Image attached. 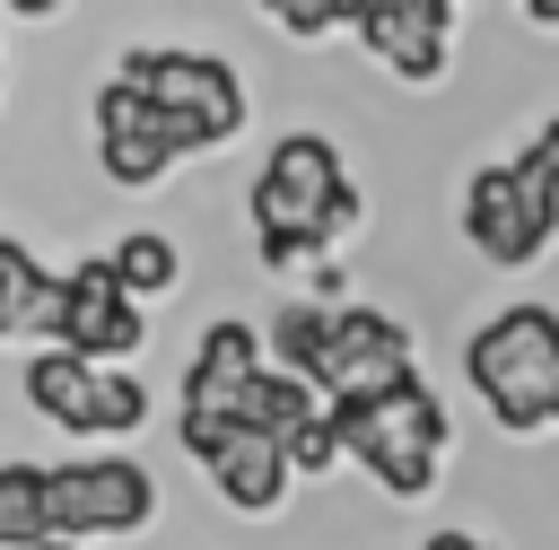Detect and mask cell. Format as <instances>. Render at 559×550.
<instances>
[{
    "label": "cell",
    "mask_w": 559,
    "mask_h": 550,
    "mask_svg": "<svg viewBox=\"0 0 559 550\" xmlns=\"http://www.w3.org/2000/svg\"><path fill=\"white\" fill-rule=\"evenodd\" d=\"M245 218H253L262 271H314V262H332L341 236H358L367 192L349 183V166L323 131H288V140H271L262 175L245 183Z\"/></svg>",
    "instance_id": "obj_1"
},
{
    "label": "cell",
    "mask_w": 559,
    "mask_h": 550,
    "mask_svg": "<svg viewBox=\"0 0 559 550\" xmlns=\"http://www.w3.org/2000/svg\"><path fill=\"white\" fill-rule=\"evenodd\" d=\"M323 428L341 437V463H358L384 498H428L437 471H445V445H454L445 402L419 384V367H402V375H384L367 393L323 402Z\"/></svg>",
    "instance_id": "obj_2"
},
{
    "label": "cell",
    "mask_w": 559,
    "mask_h": 550,
    "mask_svg": "<svg viewBox=\"0 0 559 550\" xmlns=\"http://www.w3.org/2000/svg\"><path fill=\"white\" fill-rule=\"evenodd\" d=\"M463 384L507 437L559 428V314L550 306H498L463 340Z\"/></svg>",
    "instance_id": "obj_3"
},
{
    "label": "cell",
    "mask_w": 559,
    "mask_h": 550,
    "mask_svg": "<svg viewBox=\"0 0 559 550\" xmlns=\"http://www.w3.org/2000/svg\"><path fill=\"white\" fill-rule=\"evenodd\" d=\"M114 70H122L131 87H148V105L175 122L183 157L227 148V140L245 131V113H253L245 70H236V61H218V52H192V44H131Z\"/></svg>",
    "instance_id": "obj_4"
},
{
    "label": "cell",
    "mask_w": 559,
    "mask_h": 550,
    "mask_svg": "<svg viewBox=\"0 0 559 550\" xmlns=\"http://www.w3.org/2000/svg\"><path fill=\"white\" fill-rule=\"evenodd\" d=\"M35 498H44V541H122L157 515V480L131 454H70V463H35Z\"/></svg>",
    "instance_id": "obj_5"
},
{
    "label": "cell",
    "mask_w": 559,
    "mask_h": 550,
    "mask_svg": "<svg viewBox=\"0 0 559 550\" xmlns=\"http://www.w3.org/2000/svg\"><path fill=\"white\" fill-rule=\"evenodd\" d=\"M17 393L35 419H52L61 437H140L148 428V384L131 367H87L70 349H26Z\"/></svg>",
    "instance_id": "obj_6"
},
{
    "label": "cell",
    "mask_w": 559,
    "mask_h": 550,
    "mask_svg": "<svg viewBox=\"0 0 559 550\" xmlns=\"http://www.w3.org/2000/svg\"><path fill=\"white\" fill-rule=\"evenodd\" d=\"M463 236L480 244V262L524 271L559 244V183H542L524 157L515 166H480L463 183Z\"/></svg>",
    "instance_id": "obj_7"
},
{
    "label": "cell",
    "mask_w": 559,
    "mask_h": 550,
    "mask_svg": "<svg viewBox=\"0 0 559 550\" xmlns=\"http://www.w3.org/2000/svg\"><path fill=\"white\" fill-rule=\"evenodd\" d=\"M140 340H148V314L114 288L105 253L70 262V271H61V314H52V340H44V349H70V358H87V367H131Z\"/></svg>",
    "instance_id": "obj_8"
},
{
    "label": "cell",
    "mask_w": 559,
    "mask_h": 550,
    "mask_svg": "<svg viewBox=\"0 0 559 550\" xmlns=\"http://www.w3.org/2000/svg\"><path fill=\"white\" fill-rule=\"evenodd\" d=\"M96 166H105V183H122V192H148V183H166L175 166H183V140H175V122L148 105V87H131L122 70L96 87Z\"/></svg>",
    "instance_id": "obj_9"
},
{
    "label": "cell",
    "mask_w": 559,
    "mask_h": 550,
    "mask_svg": "<svg viewBox=\"0 0 559 550\" xmlns=\"http://www.w3.org/2000/svg\"><path fill=\"white\" fill-rule=\"evenodd\" d=\"M349 26H358V44H367L393 79H411V87L445 79V61H454V0H367Z\"/></svg>",
    "instance_id": "obj_10"
},
{
    "label": "cell",
    "mask_w": 559,
    "mask_h": 550,
    "mask_svg": "<svg viewBox=\"0 0 559 550\" xmlns=\"http://www.w3.org/2000/svg\"><path fill=\"white\" fill-rule=\"evenodd\" d=\"M411 367V332L402 314L384 306H332V349H323V375H314V402H341V393H367L384 375Z\"/></svg>",
    "instance_id": "obj_11"
},
{
    "label": "cell",
    "mask_w": 559,
    "mask_h": 550,
    "mask_svg": "<svg viewBox=\"0 0 559 550\" xmlns=\"http://www.w3.org/2000/svg\"><path fill=\"white\" fill-rule=\"evenodd\" d=\"M52 314H61V271H44L17 236H0V340H52Z\"/></svg>",
    "instance_id": "obj_12"
},
{
    "label": "cell",
    "mask_w": 559,
    "mask_h": 550,
    "mask_svg": "<svg viewBox=\"0 0 559 550\" xmlns=\"http://www.w3.org/2000/svg\"><path fill=\"white\" fill-rule=\"evenodd\" d=\"M210 480H218V498H227L236 515H280V498H288V454L262 445V437H236V445L210 463Z\"/></svg>",
    "instance_id": "obj_13"
},
{
    "label": "cell",
    "mask_w": 559,
    "mask_h": 550,
    "mask_svg": "<svg viewBox=\"0 0 559 550\" xmlns=\"http://www.w3.org/2000/svg\"><path fill=\"white\" fill-rule=\"evenodd\" d=\"M105 271H114V288H122L131 306H148V297H166V288L183 279V253H175L166 227H122V236L105 244Z\"/></svg>",
    "instance_id": "obj_14"
},
{
    "label": "cell",
    "mask_w": 559,
    "mask_h": 550,
    "mask_svg": "<svg viewBox=\"0 0 559 550\" xmlns=\"http://www.w3.org/2000/svg\"><path fill=\"white\" fill-rule=\"evenodd\" d=\"M262 349L280 358V375H297V384L314 393V375H323V349H332V306H314V297L280 306V323H271V340H262Z\"/></svg>",
    "instance_id": "obj_15"
},
{
    "label": "cell",
    "mask_w": 559,
    "mask_h": 550,
    "mask_svg": "<svg viewBox=\"0 0 559 550\" xmlns=\"http://www.w3.org/2000/svg\"><path fill=\"white\" fill-rule=\"evenodd\" d=\"M35 541H44L35 463H0V550H35Z\"/></svg>",
    "instance_id": "obj_16"
},
{
    "label": "cell",
    "mask_w": 559,
    "mask_h": 550,
    "mask_svg": "<svg viewBox=\"0 0 559 550\" xmlns=\"http://www.w3.org/2000/svg\"><path fill=\"white\" fill-rule=\"evenodd\" d=\"M280 454H288V480H297V471L314 480V471H332V463H341V437H332V428H323V410H314V419H306Z\"/></svg>",
    "instance_id": "obj_17"
},
{
    "label": "cell",
    "mask_w": 559,
    "mask_h": 550,
    "mask_svg": "<svg viewBox=\"0 0 559 550\" xmlns=\"http://www.w3.org/2000/svg\"><path fill=\"white\" fill-rule=\"evenodd\" d=\"M271 17H280V26L297 35V44H314V35H332V26H349L358 9H341V0H280Z\"/></svg>",
    "instance_id": "obj_18"
},
{
    "label": "cell",
    "mask_w": 559,
    "mask_h": 550,
    "mask_svg": "<svg viewBox=\"0 0 559 550\" xmlns=\"http://www.w3.org/2000/svg\"><path fill=\"white\" fill-rule=\"evenodd\" d=\"M524 166H533L542 183H559V113H550V122H542V131L524 140Z\"/></svg>",
    "instance_id": "obj_19"
},
{
    "label": "cell",
    "mask_w": 559,
    "mask_h": 550,
    "mask_svg": "<svg viewBox=\"0 0 559 550\" xmlns=\"http://www.w3.org/2000/svg\"><path fill=\"white\" fill-rule=\"evenodd\" d=\"M419 550H489V541H480V533H454V524H445V533H428Z\"/></svg>",
    "instance_id": "obj_20"
},
{
    "label": "cell",
    "mask_w": 559,
    "mask_h": 550,
    "mask_svg": "<svg viewBox=\"0 0 559 550\" xmlns=\"http://www.w3.org/2000/svg\"><path fill=\"white\" fill-rule=\"evenodd\" d=\"M524 17L533 26H559V0H524Z\"/></svg>",
    "instance_id": "obj_21"
},
{
    "label": "cell",
    "mask_w": 559,
    "mask_h": 550,
    "mask_svg": "<svg viewBox=\"0 0 559 550\" xmlns=\"http://www.w3.org/2000/svg\"><path fill=\"white\" fill-rule=\"evenodd\" d=\"M35 550H70V541H35Z\"/></svg>",
    "instance_id": "obj_22"
}]
</instances>
